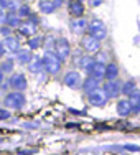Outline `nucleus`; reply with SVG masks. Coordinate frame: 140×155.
<instances>
[{
	"mask_svg": "<svg viewBox=\"0 0 140 155\" xmlns=\"http://www.w3.org/2000/svg\"><path fill=\"white\" fill-rule=\"evenodd\" d=\"M41 61H43V69L51 73V74H56L61 68V60L56 56V53H51V51H46Z\"/></svg>",
	"mask_w": 140,
	"mask_h": 155,
	"instance_id": "obj_1",
	"label": "nucleus"
},
{
	"mask_svg": "<svg viewBox=\"0 0 140 155\" xmlns=\"http://www.w3.org/2000/svg\"><path fill=\"white\" fill-rule=\"evenodd\" d=\"M87 28H89V35L94 36L96 40H104L106 36H107V30H106V25L102 20H99V18H94V20H91V23H87Z\"/></svg>",
	"mask_w": 140,
	"mask_h": 155,
	"instance_id": "obj_2",
	"label": "nucleus"
},
{
	"mask_svg": "<svg viewBox=\"0 0 140 155\" xmlns=\"http://www.w3.org/2000/svg\"><path fill=\"white\" fill-rule=\"evenodd\" d=\"M7 107L12 109H21L25 106V96L21 94V91H13V93L7 94L5 99H3Z\"/></svg>",
	"mask_w": 140,
	"mask_h": 155,
	"instance_id": "obj_3",
	"label": "nucleus"
},
{
	"mask_svg": "<svg viewBox=\"0 0 140 155\" xmlns=\"http://www.w3.org/2000/svg\"><path fill=\"white\" fill-rule=\"evenodd\" d=\"M89 102L96 107H102V106H106V102H107V94H106L104 89H99V87H96L94 91H91L89 93Z\"/></svg>",
	"mask_w": 140,
	"mask_h": 155,
	"instance_id": "obj_4",
	"label": "nucleus"
},
{
	"mask_svg": "<svg viewBox=\"0 0 140 155\" xmlns=\"http://www.w3.org/2000/svg\"><path fill=\"white\" fill-rule=\"evenodd\" d=\"M54 50H56V56L60 60H66L71 53V46H69V41L66 38H60L54 45Z\"/></svg>",
	"mask_w": 140,
	"mask_h": 155,
	"instance_id": "obj_5",
	"label": "nucleus"
},
{
	"mask_svg": "<svg viewBox=\"0 0 140 155\" xmlns=\"http://www.w3.org/2000/svg\"><path fill=\"white\" fill-rule=\"evenodd\" d=\"M81 45H83V48L87 51V53H96V51L101 50V41L96 40L94 36H91V35L84 36L83 41H81Z\"/></svg>",
	"mask_w": 140,
	"mask_h": 155,
	"instance_id": "obj_6",
	"label": "nucleus"
},
{
	"mask_svg": "<svg viewBox=\"0 0 140 155\" xmlns=\"http://www.w3.org/2000/svg\"><path fill=\"white\" fill-rule=\"evenodd\" d=\"M104 91H106V94H107V97H117V96L122 93V84H120L119 81L112 79L104 86Z\"/></svg>",
	"mask_w": 140,
	"mask_h": 155,
	"instance_id": "obj_7",
	"label": "nucleus"
},
{
	"mask_svg": "<svg viewBox=\"0 0 140 155\" xmlns=\"http://www.w3.org/2000/svg\"><path fill=\"white\" fill-rule=\"evenodd\" d=\"M0 45L3 46V50L7 51V53H17L18 50H20V43H18V40L15 36H5V40H3V43H0Z\"/></svg>",
	"mask_w": 140,
	"mask_h": 155,
	"instance_id": "obj_8",
	"label": "nucleus"
},
{
	"mask_svg": "<svg viewBox=\"0 0 140 155\" xmlns=\"http://www.w3.org/2000/svg\"><path fill=\"white\" fill-rule=\"evenodd\" d=\"M64 84L68 87H78V86H81L83 84V79H81V74L78 71H69L68 74L64 76Z\"/></svg>",
	"mask_w": 140,
	"mask_h": 155,
	"instance_id": "obj_9",
	"label": "nucleus"
},
{
	"mask_svg": "<svg viewBox=\"0 0 140 155\" xmlns=\"http://www.w3.org/2000/svg\"><path fill=\"white\" fill-rule=\"evenodd\" d=\"M89 76L91 78H96V79H102L104 78V73H106V64L102 61H94L93 66L89 68Z\"/></svg>",
	"mask_w": 140,
	"mask_h": 155,
	"instance_id": "obj_10",
	"label": "nucleus"
},
{
	"mask_svg": "<svg viewBox=\"0 0 140 155\" xmlns=\"http://www.w3.org/2000/svg\"><path fill=\"white\" fill-rule=\"evenodd\" d=\"M10 86H12L15 91L27 89V78H25V74H21V73L13 74L12 78H10Z\"/></svg>",
	"mask_w": 140,
	"mask_h": 155,
	"instance_id": "obj_11",
	"label": "nucleus"
},
{
	"mask_svg": "<svg viewBox=\"0 0 140 155\" xmlns=\"http://www.w3.org/2000/svg\"><path fill=\"white\" fill-rule=\"evenodd\" d=\"M18 30H20V35L30 38V36H33V35H35V31H36V23L33 20H27L25 23L18 25Z\"/></svg>",
	"mask_w": 140,
	"mask_h": 155,
	"instance_id": "obj_12",
	"label": "nucleus"
},
{
	"mask_svg": "<svg viewBox=\"0 0 140 155\" xmlns=\"http://www.w3.org/2000/svg\"><path fill=\"white\" fill-rule=\"evenodd\" d=\"M69 27H71V31L73 33H84L86 31V28H87V21L84 20L83 17H76V18H73L71 20V23H69Z\"/></svg>",
	"mask_w": 140,
	"mask_h": 155,
	"instance_id": "obj_13",
	"label": "nucleus"
},
{
	"mask_svg": "<svg viewBox=\"0 0 140 155\" xmlns=\"http://www.w3.org/2000/svg\"><path fill=\"white\" fill-rule=\"evenodd\" d=\"M69 12H71L74 17H81L84 13L83 2H81V0H71V2H69Z\"/></svg>",
	"mask_w": 140,
	"mask_h": 155,
	"instance_id": "obj_14",
	"label": "nucleus"
},
{
	"mask_svg": "<svg viewBox=\"0 0 140 155\" xmlns=\"http://www.w3.org/2000/svg\"><path fill=\"white\" fill-rule=\"evenodd\" d=\"M17 60H18V63H21V64L28 63L31 60V50L30 48H20V50L17 51Z\"/></svg>",
	"mask_w": 140,
	"mask_h": 155,
	"instance_id": "obj_15",
	"label": "nucleus"
},
{
	"mask_svg": "<svg viewBox=\"0 0 140 155\" xmlns=\"http://www.w3.org/2000/svg\"><path fill=\"white\" fill-rule=\"evenodd\" d=\"M28 68L31 73H41L43 71V61L38 56H31V60L28 61Z\"/></svg>",
	"mask_w": 140,
	"mask_h": 155,
	"instance_id": "obj_16",
	"label": "nucleus"
},
{
	"mask_svg": "<svg viewBox=\"0 0 140 155\" xmlns=\"http://www.w3.org/2000/svg\"><path fill=\"white\" fill-rule=\"evenodd\" d=\"M38 7H40V10H41L43 13H53L58 5L53 2V0H41V2L38 3Z\"/></svg>",
	"mask_w": 140,
	"mask_h": 155,
	"instance_id": "obj_17",
	"label": "nucleus"
},
{
	"mask_svg": "<svg viewBox=\"0 0 140 155\" xmlns=\"http://www.w3.org/2000/svg\"><path fill=\"white\" fill-rule=\"evenodd\" d=\"M117 74H119V68H117V64H114V63H110V64L106 66V73H104V78L109 81L116 79Z\"/></svg>",
	"mask_w": 140,
	"mask_h": 155,
	"instance_id": "obj_18",
	"label": "nucleus"
},
{
	"mask_svg": "<svg viewBox=\"0 0 140 155\" xmlns=\"http://www.w3.org/2000/svg\"><path fill=\"white\" fill-rule=\"evenodd\" d=\"M130 110H132V107H130V102L129 101H119L117 102V114H119V116L125 117V116L130 114Z\"/></svg>",
	"mask_w": 140,
	"mask_h": 155,
	"instance_id": "obj_19",
	"label": "nucleus"
},
{
	"mask_svg": "<svg viewBox=\"0 0 140 155\" xmlns=\"http://www.w3.org/2000/svg\"><path fill=\"white\" fill-rule=\"evenodd\" d=\"M130 96V99H129V102H130V107L134 112H138L140 110V93H137V91H134V93L129 94Z\"/></svg>",
	"mask_w": 140,
	"mask_h": 155,
	"instance_id": "obj_20",
	"label": "nucleus"
},
{
	"mask_svg": "<svg viewBox=\"0 0 140 155\" xmlns=\"http://www.w3.org/2000/svg\"><path fill=\"white\" fill-rule=\"evenodd\" d=\"M97 84H99V79H96V78H91V76H89L83 84H81V86L84 87V91H86V93H91V91H94L96 87H97Z\"/></svg>",
	"mask_w": 140,
	"mask_h": 155,
	"instance_id": "obj_21",
	"label": "nucleus"
},
{
	"mask_svg": "<svg viewBox=\"0 0 140 155\" xmlns=\"http://www.w3.org/2000/svg\"><path fill=\"white\" fill-rule=\"evenodd\" d=\"M5 23L8 25L10 28H13V27H18V25H20L21 21H20V17H18L17 13L10 12L8 15H5Z\"/></svg>",
	"mask_w": 140,
	"mask_h": 155,
	"instance_id": "obj_22",
	"label": "nucleus"
},
{
	"mask_svg": "<svg viewBox=\"0 0 140 155\" xmlns=\"http://www.w3.org/2000/svg\"><path fill=\"white\" fill-rule=\"evenodd\" d=\"M40 46H43V40L40 38V36H30L28 38V48L30 50H36V48H40Z\"/></svg>",
	"mask_w": 140,
	"mask_h": 155,
	"instance_id": "obj_23",
	"label": "nucleus"
},
{
	"mask_svg": "<svg viewBox=\"0 0 140 155\" xmlns=\"http://www.w3.org/2000/svg\"><path fill=\"white\" fill-rule=\"evenodd\" d=\"M93 63H94V58H91V56H83V58H81V61H79V66L84 69V71H89V68L93 66Z\"/></svg>",
	"mask_w": 140,
	"mask_h": 155,
	"instance_id": "obj_24",
	"label": "nucleus"
},
{
	"mask_svg": "<svg viewBox=\"0 0 140 155\" xmlns=\"http://www.w3.org/2000/svg\"><path fill=\"white\" fill-rule=\"evenodd\" d=\"M0 69H2V73H12L13 71V61L12 60H5L2 63V66H0Z\"/></svg>",
	"mask_w": 140,
	"mask_h": 155,
	"instance_id": "obj_25",
	"label": "nucleus"
},
{
	"mask_svg": "<svg viewBox=\"0 0 140 155\" xmlns=\"http://www.w3.org/2000/svg\"><path fill=\"white\" fill-rule=\"evenodd\" d=\"M134 91H135V83H134V81H129V83H125L122 86V93L127 94V96L130 93H134Z\"/></svg>",
	"mask_w": 140,
	"mask_h": 155,
	"instance_id": "obj_26",
	"label": "nucleus"
},
{
	"mask_svg": "<svg viewBox=\"0 0 140 155\" xmlns=\"http://www.w3.org/2000/svg\"><path fill=\"white\" fill-rule=\"evenodd\" d=\"M28 15H30V7L28 5L18 7V17H28Z\"/></svg>",
	"mask_w": 140,
	"mask_h": 155,
	"instance_id": "obj_27",
	"label": "nucleus"
},
{
	"mask_svg": "<svg viewBox=\"0 0 140 155\" xmlns=\"http://www.w3.org/2000/svg\"><path fill=\"white\" fill-rule=\"evenodd\" d=\"M0 33H2L3 36H10V35H12V28H10L8 25H5V27L0 28Z\"/></svg>",
	"mask_w": 140,
	"mask_h": 155,
	"instance_id": "obj_28",
	"label": "nucleus"
},
{
	"mask_svg": "<svg viewBox=\"0 0 140 155\" xmlns=\"http://www.w3.org/2000/svg\"><path fill=\"white\" fill-rule=\"evenodd\" d=\"M10 117V112L5 109H0V119H8Z\"/></svg>",
	"mask_w": 140,
	"mask_h": 155,
	"instance_id": "obj_29",
	"label": "nucleus"
},
{
	"mask_svg": "<svg viewBox=\"0 0 140 155\" xmlns=\"http://www.w3.org/2000/svg\"><path fill=\"white\" fill-rule=\"evenodd\" d=\"M0 23H5V13L0 10Z\"/></svg>",
	"mask_w": 140,
	"mask_h": 155,
	"instance_id": "obj_30",
	"label": "nucleus"
},
{
	"mask_svg": "<svg viewBox=\"0 0 140 155\" xmlns=\"http://www.w3.org/2000/svg\"><path fill=\"white\" fill-rule=\"evenodd\" d=\"M7 7V0H0V10H3Z\"/></svg>",
	"mask_w": 140,
	"mask_h": 155,
	"instance_id": "obj_31",
	"label": "nucleus"
},
{
	"mask_svg": "<svg viewBox=\"0 0 140 155\" xmlns=\"http://www.w3.org/2000/svg\"><path fill=\"white\" fill-rule=\"evenodd\" d=\"M2 81H3V73H2V69H0V86H2Z\"/></svg>",
	"mask_w": 140,
	"mask_h": 155,
	"instance_id": "obj_32",
	"label": "nucleus"
},
{
	"mask_svg": "<svg viewBox=\"0 0 140 155\" xmlns=\"http://www.w3.org/2000/svg\"><path fill=\"white\" fill-rule=\"evenodd\" d=\"M53 2H54V3H56V5H60V3L63 2V0H53Z\"/></svg>",
	"mask_w": 140,
	"mask_h": 155,
	"instance_id": "obj_33",
	"label": "nucleus"
}]
</instances>
